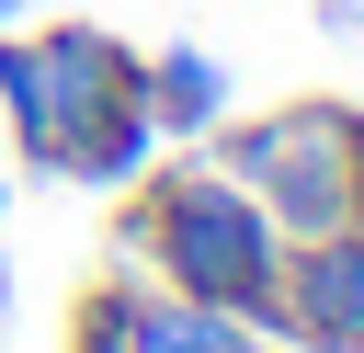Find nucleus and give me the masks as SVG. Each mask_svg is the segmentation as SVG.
I'll return each mask as SVG.
<instances>
[{
  "label": "nucleus",
  "instance_id": "obj_1",
  "mask_svg": "<svg viewBox=\"0 0 364 353\" xmlns=\"http://www.w3.org/2000/svg\"><path fill=\"white\" fill-rule=\"evenodd\" d=\"M114 262H125V273H159L171 296L239 307V319L262 330V319H273L284 239H273V216H262L216 159H171V171H148L136 205L114 216Z\"/></svg>",
  "mask_w": 364,
  "mask_h": 353
},
{
  "label": "nucleus",
  "instance_id": "obj_4",
  "mask_svg": "<svg viewBox=\"0 0 364 353\" xmlns=\"http://www.w3.org/2000/svg\"><path fill=\"white\" fill-rule=\"evenodd\" d=\"M216 114H228V68H216L205 46H159V57H148V125L193 148Z\"/></svg>",
  "mask_w": 364,
  "mask_h": 353
},
{
  "label": "nucleus",
  "instance_id": "obj_2",
  "mask_svg": "<svg viewBox=\"0 0 364 353\" xmlns=\"http://www.w3.org/2000/svg\"><path fill=\"white\" fill-rule=\"evenodd\" d=\"M205 159L273 216V239L296 251V239H330L341 216H353V182H364V114L353 102H273V114H250V125H205Z\"/></svg>",
  "mask_w": 364,
  "mask_h": 353
},
{
  "label": "nucleus",
  "instance_id": "obj_3",
  "mask_svg": "<svg viewBox=\"0 0 364 353\" xmlns=\"http://www.w3.org/2000/svg\"><path fill=\"white\" fill-rule=\"evenodd\" d=\"M148 91V57L114 46L102 23H46V34H0V102H11V137L34 171H68V137L102 114V102H136Z\"/></svg>",
  "mask_w": 364,
  "mask_h": 353
},
{
  "label": "nucleus",
  "instance_id": "obj_10",
  "mask_svg": "<svg viewBox=\"0 0 364 353\" xmlns=\"http://www.w3.org/2000/svg\"><path fill=\"white\" fill-rule=\"evenodd\" d=\"M0 205H11V182H0Z\"/></svg>",
  "mask_w": 364,
  "mask_h": 353
},
{
  "label": "nucleus",
  "instance_id": "obj_6",
  "mask_svg": "<svg viewBox=\"0 0 364 353\" xmlns=\"http://www.w3.org/2000/svg\"><path fill=\"white\" fill-rule=\"evenodd\" d=\"M148 148H159L148 91H136V102H102V114L68 137V182H136V171H148Z\"/></svg>",
  "mask_w": 364,
  "mask_h": 353
},
{
  "label": "nucleus",
  "instance_id": "obj_5",
  "mask_svg": "<svg viewBox=\"0 0 364 353\" xmlns=\"http://www.w3.org/2000/svg\"><path fill=\"white\" fill-rule=\"evenodd\" d=\"M136 353H262V330H250L239 307H205V296L148 285V307H136Z\"/></svg>",
  "mask_w": 364,
  "mask_h": 353
},
{
  "label": "nucleus",
  "instance_id": "obj_8",
  "mask_svg": "<svg viewBox=\"0 0 364 353\" xmlns=\"http://www.w3.org/2000/svg\"><path fill=\"white\" fill-rule=\"evenodd\" d=\"M341 228H353V239H364V182H353V216H341Z\"/></svg>",
  "mask_w": 364,
  "mask_h": 353
},
{
  "label": "nucleus",
  "instance_id": "obj_9",
  "mask_svg": "<svg viewBox=\"0 0 364 353\" xmlns=\"http://www.w3.org/2000/svg\"><path fill=\"white\" fill-rule=\"evenodd\" d=\"M11 11H23V0H0V23H11Z\"/></svg>",
  "mask_w": 364,
  "mask_h": 353
},
{
  "label": "nucleus",
  "instance_id": "obj_7",
  "mask_svg": "<svg viewBox=\"0 0 364 353\" xmlns=\"http://www.w3.org/2000/svg\"><path fill=\"white\" fill-rule=\"evenodd\" d=\"M136 307H148V285L114 262V273L68 307V353H136Z\"/></svg>",
  "mask_w": 364,
  "mask_h": 353
}]
</instances>
